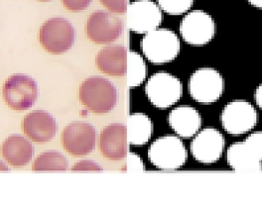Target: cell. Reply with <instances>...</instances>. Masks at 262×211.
<instances>
[{
  "instance_id": "obj_28",
  "label": "cell",
  "mask_w": 262,
  "mask_h": 211,
  "mask_svg": "<svg viewBox=\"0 0 262 211\" xmlns=\"http://www.w3.org/2000/svg\"><path fill=\"white\" fill-rule=\"evenodd\" d=\"M93 0H62L66 9L72 12H80L84 10Z\"/></svg>"
},
{
  "instance_id": "obj_25",
  "label": "cell",
  "mask_w": 262,
  "mask_h": 211,
  "mask_svg": "<svg viewBox=\"0 0 262 211\" xmlns=\"http://www.w3.org/2000/svg\"><path fill=\"white\" fill-rule=\"evenodd\" d=\"M124 159H125V163L123 166V171H125L127 173H135V172L144 171V163L138 155L133 154V153H128Z\"/></svg>"
},
{
  "instance_id": "obj_14",
  "label": "cell",
  "mask_w": 262,
  "mask_h": 211,
  "mask_svg": "<svg viewBox=\"0 0 262 211\" xmlns=\"http://www.w3.org/2000/svg\"><path fill=\"white\" fill-rule=\"evenodd\" d=\"M99 151L111 161L123 160L128 154V138L126 125L114 123L106 126L99 136Z\"/></svg>"
},
{
  "instance_id": "obj_17",
  "label": "cell",
  "mask_w": 262,
  "mask_h": 211,
  "mask_svg": "<svg viewBox=\"0 0 262 211\" xmlns=\"http://www.w3.org/2000/svg\"><path fill=\"white\" fill-rule=\"evenodd\" d=\"M168 122L178 136L182 138H191L200 131L202 118L194 107L183 105L174 108L170 112Z\"/></svg>"
},
{
  "instance_id": "obj_22",
  "label": "cell",
  "mask_w": 262,
  "mask_h": 211,
  "mask_svg": "<svg viewBox=\"0 0 262 211\" xmlns=\"http://www.w3.org/2000/svg\"><path fill=\"white\" fill-rule=\"evenodd\" d=\"M146 65L142 57L136 52H128L126 79L129 87L139 86L146 78Z\"/></svg>"
},
{
  "instance_id": "obj_13",
  "label": "cell",
  "mask_w": 262,
  "mask_h": 211,
  "mask_svg": "<svg viewBox=\"0 0 262 211\" xmlns=\"http://www.w3.org/2000/svg\"><path fill=\"white\" fill-rule=\"evenodd\" d=\"M224 149L225 138L223 134L212 127L199 131L191 144L194 158L203 163H213L220 160Z\"/></svg>"
},
{
  "instance_id": "obj_2",
  "label": "cell",
  "mask_w": 262,
  "mask_h": 211,
  "mask_svg": "<svg viewBox=\"0 0 262 211\" xmlns=\"http://www.w3.org/2000/svg\"><path fill=\"white\" fill-rule=\"evenodd\" d=\"M148 158L156 168L172 171L180 169L186 162L188 153L178 136L165 135L151 144Z\"/></svg>"
},
{
  "instance_id": "obj_21",
  "label": "cell",
  "mask_w": 262,
  "mask_h": 211,
  "mask_svg": "<svg viewBox=\"0 0 262 211\" xmlns=\"http://www.w3.org/2000/svg\"><path fill=\"white\" fill-rule=\"evenodd\" d=\"M69 162L65 156L56 151H49L41 154L32 163L34 172H66Z\"/></svg>"
},
{
  "instance_id": "obj_1",
  "label": "cell",
  "mask_w": 262,
  "mask_h": 211,
  "mask_svg": "<svg viewBox=\"0 0 262 211\" xmlns=\"http://www.w3.org/2000/svg\"><path fill=\"white\" fill-rule=\"evenodd\" d=\"M117 90L106 79L93 77L82 82L79 99L83 106L96 114L111 112L117 103Z\"/></svg>"
},
{
  "instance_id": "obj_20",
  "label": "cell",
  "mask_w": 262,
  "mask_h": 211,
  "mask_svg": "<svg viewBox=\"0 0 262 211\" xmlns=\"http://www.w3.org/2000/svg\"><path fill=\"white\" fill-rule=\"evenodd\" d=\"M128 143L135 146L146 144L153 133V124L147 115L134 113L129 116L126 124Z\"/></svg>"
},
{
  "instance_id": "obj_31",
  "label": "cell",
  "mask_w": 262,
  "mask_h": 211,
  "mask_svg": "<svg viewBox=\"0 0 262 211\" xmlns=\"http://www.w3.org/2000/svg\"><path fill=\"white\" fill-rule=\"evenodd\" d=\"M8 171H9V168L2 161H0V172H8Z\"/></svg>"
},
{
  "instance_id": "obj_3",
  "label": "cell",
  "mask_w": 262,
  "mask_h": 211,
  "mask_svg": "<svg viewBox=\"0 0 262 211\" xmlns=\"http://www.w3.org/2000/svg\"><path fill=\"white\" fill-rule=\"evenodd\" d=\"M141 48L151 63L161 65L173 61L178 56L180 41L173 31L157 28L144 36Z\"/></svg>"
},
{
  "instance_id": "obj_5",
  "label": "cell",
  "mask_w": 262,
  "mask_h": 211,
  "mask_svg": "<svg viewBox=\"0 0 262 211\" xmlns=\"http://www.w3.org/2000/svg\"><path fill=\"white\" fill-rule=\"evenodd\" d=\"M2 96L5 103L15 111L32 107L38 98V85L29 76L16 74L4 82Z\"/></svg>"
},
{
  "instance_id": "obj_8",
  "label": "cell",
  "mask_w": 262,
  "mask_h": 211,
  "mask_svg": "<svg viewBox=\"0 0 262 211\" xmlns=\"http://www.w3.org/2000/svg\"><path fill=\"white\" fill-rule=\"evenodd\" d=\"M189 90L198 102L209 104L216 101L224 92V79L211 67L196 71L189 81Z\"/></svg>"
},
{
  "instance_id": "obj_23",
  "label": "cell",
  "mask_w": 262,
  "mask_h": 211,
  "mask_svg": "<svg viewBox=\"0 0 262 211\" xmlns=\"http://www.w3.org/2000/svg\"><path fill=\"white\" fill-rule=\"evenodd\" d=\"M194 0H158L159 6L171 15H181L187 12Z\"/></svg>"
},
{
  "instance_id": "obj_26",
  "label": "cell",
  "mask_w": 262,
  "mask_h": 211,
  "mask_svg": "<svg viewBox=\"0 0 262 211\" xmlns=\"http://www.w3.org/2000/svg\"><path fill=\"white\" fill-rule=\"evenodd\" d=\"M99 1L112 13L123 14L127 11L128 0H99Z\"/></svg>"
},
{
  "instance_id": "obj_24",
  "label": "cell",
  "mask_w": 262,
  "mask_h": 211,
  "mask_svg": "<svg viewBox=\"0 0 262 211\" xmlns=\"http://www.w3.org/2000/svg\"><path fill=\"white\" fill-rule=\"evenodd\" d=\"M245 143L256 158L262 161V131L251 133L245 140Z\"/></svg>"
},
{
  "instance_id": "obj_32",
  "label": "cell",
  "mask_w": 262,
  "mask_h": 211,
  "mask_svg": "<svg viewBox=\"0 0 262 211\" xmlns=\"http://www.w3.org/2000/svg\"><path fill=\"white\" fill-rule=\"evenodd\" d=\"M38 1H50V0H38Z\"/></svg>"
},
{
  "instance_id": "obj_7",
  "label": "cell",
  "mask_w": 262,
  "mask_h": 211,
  "mask_svg": "<svg viewBox=\"0 0 262 211\" xmlns=\"http://www.w3.org/2000/svg\"><path fill=\"white\" fill-rule=\"evenodd\" d=\"M62 146L73 157H83L94 151L97 144L95 127L86 122L77 121L66 127L61 137Z\"/></svg>"
},
{
  "instance_id": "obj_12",
  "label": "cell",
  "mask_w": 262,
  "mask_h": 211,
  "mask_svg": "<svg viewBox=\"0 0 262 211\" xmlns=\"http://www.w3.org/2000/svg\"><path fill=\"white\" fill-rule=\"evenodd\" d=\"M127 23L133 32L147 34L162 21L160 7L151 0H136L127 7Z\"/></svg>"
},
{
  "instance_id": "obj_6",
  "label": "cell",
  "mask_w": 262,
  "mask_h": 211,
  "mask_svg": "<svg viewBox=\"0 0 262 211\" xmlns=\"http://www.w3.org/2000/svg\"><path fill=\"white\" fill-rule=\"evenodd\" d=\"M145 91L154 106L164 109L172 106L180 99L182 84L173 75L158 72L149 79Z\"/></svg>"
},
{
  "instance_id": "obj_30",
  "label": "cell",
  "mask_w": 262,
  "mask_h": 211,
  "mask_svg": "<svg viewBox=\"0 0 262 211\" xmlns=\"http://www.w3.org/2000/svg\"><path fill=\"white\" fill-rule=\"evenodd\" d=\"M253 6L258 7V8H262V0H248Z\"/></svg>"
},
{
  "instance_id": "obj_19",
  "label": "cell",
  "mask_w": 262,
  "mask_h": 211,
  "mask_svg": "<svg viewBox=\"0 0 262 211\" xmlns=\"http://www.w3.org/2000/svg\"><path fill=\"white\" fill-rule=\"evenodd\" d=\"M227 161L231 169L237 172H258L262 170V161L246 146L245 141L233 143L227 152Z\"/></svg>"
},
{
  "instance_id": "obj_10",
  "label": "cell",
  "mask_w": 262,
  "mask_h": 211,
  "mask_svg": "<svg viewBox=\"0 0 262 211\" xmlns=\"http://www.w3.org/2000/svg\"><path fill=\"white\" fill-rule=\"evenodd\" d=\"M123 31L122 21L112 12L96 11L89 17L85 32L96 44H110L116 41Z\"/></svg>"
},
{
  "instance_id": "obj_27",
  "label": "cell",
  "mask_w": 262,
  "mask_h": 211,
  "mask_svg": "<svg viewBox=\"0 0 262 211\" xmlns=\"http://www.w3.org/2000/svg\"><path fill=\"white\" fill-rule=\"evenodd\" d=\"M72 172H101L102 168L97 162L90 160H82L76 162L72 169Z\"/></svg>"
},
{
  "instance_id": "obj_18",
  "label": "cell",
  "mask_w": 262,
  "mask_h": 211,
  "mask_svg": "<svg viewBox=\"0 0 262 211\" xmlns=\"http://www.w3.org/2000/svg\"><path fill=\"white\" fill-rule=\"evenodd\" d=\"M34 148L32 144L23 136H9L1 146L3 159L11 167L22 168L32 160Z\"/></svg>"
},
{
  "instance_id": "obj_15",
  "label": "cell",
  "mask_w": 262,
  "mask_h": 211,
  "mask_svg": "<svg viewBox=\"0 0 262 211\" xmlns=\"http://www.w3.org/2000/svg\"><path fill=\"white\" fill-rule=\"evenodd\" d=\"M22 130L31 141L42 144L55 137L58 126L55 118L49 112L35 110L24 117Z\"/></svg>"
},
{
  "instance_id": "obj_9",
  "label": "cell",
  "mask_w": 262,
  "mask_h": 211,
  "mask_svg": "<svg viewBox=\"0 0 262 211\" xmlns=\"http://www.w3.org/2000/svg\"><path fill=\"white\" fill-rule=\"evenodd\" d=\"M257 122L255 108L245 100L229 102L222 113V124L231 135H243L251 130Z\"/></svg>"
},
{
  "instance_id": "obj_4",
  "label": "cell",
  "mask_w": 262,
  "mask_h": 211,
  "mask_svg": "<svg viewBox=\"0 0 262 211\" xmlns=\"http://www.w3.org/2000/svg\"><path fill=\"white\" fill-rule=\"evenodd\" d=\"M76 33L73 25L63 17L47 20L40 28L39 42L50 54L61 55L68 52L75 43Z\"/></svg>"
},
{
  "instance_id": "obj_11",
  "label": "cell",
  "mask_w": 262,
  "mask_h": 211,
  "mask_svg": "<svg viewBox=\"0 0 262 211\" xmlns=\"http://www.w3.org/2000/svg\"><path fill=\"white\" fill-rule=\"evenodd\" d=\"M180 32L187 43L203 46L213 39L215 25L213 18L208 13L202 10H195L184 17L181 22Z\"/></svg>"
},
{
  "instance_id": "obj_16",
  "label": "cell",
  "mask_w": 262,
  "mask_h": 211,
  "mask_svg": "<svg viewBox=\"0 0 262 211\" xmlns=\"http://www.w3.org/2000/svg\"><path fill=\"white\" fill-rule=\"evenodd\" d=\"M127 49L120 45L107 46L100 50L96 58L98 69L112 77H123L127 67Z\"/></svg>"
},
{
  "instance_id": "obj_29",
  "label": "cell",
  "mask_w": 262,
  "mask_h": 211,
  "mask_svg": "<svg viewBox=\"0 0 262 211\" xmlns=\"http://www.w3.org/2000/svg\"><path fill=\"white\" fill-rule=\"evenodd\" d=\"M255 101L257 105L262 109V83L257 87L255 91Z\"/></svg>"
}]
</instances>
